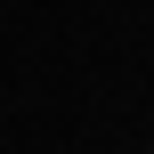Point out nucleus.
Wrapping results in <instances>:
<instances>
[{
    "mask_svg": "<svg viewBox=\"0 0 154 154\" xmlns=\"http://www.w3.org/2000/svg\"><path fill=\"white\" fill-rule=\"evenodd\" d=\"M146 154H154V146H146Z\"/></svg>",
    "mask_w": 154,
    "mask_h": 154,
    "instance_id": "nucleus-1",
    "label": "nucleus"
}]
</instances>
